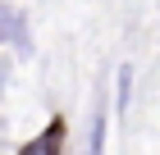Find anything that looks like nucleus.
<instances>
[{
	"instance_id": "1",
	"label": "nucleus",
	"mask_w": 160,
	"mask_h": 155,
	"mask_svg": "<svg viewBox=\"0 0 160 155\" xmlns=\"http://www.w3.org/2000/svg\"><path fill=\"white\" fill-rule=\"evenodd\" d=\"M60 142H64V123H50L37 142L23 146V155H60Z\"/></svg>"
},
{
	"instance_id": "2",
	"label": "nucleus",
	"mask_w": 160,
	"mask_h": 155,
	"mask_svg": "<svg viewBox=\"0 0 160 155\" xmlns=\"http://www.w3.org/2000/svg\"><path fill=\"white\" fill-rule=\"evenodd\" d=\"M101 151H105V109H96L92 132H87V155H101Z\"/></svg>"
},
{
	"instance_id": "3",
	"label": "nucleus",
	"mask_w": 160,
	"mask_h": 155,
	"mask_svg": "<svg viewBox=\"0 0 160 155\" xmlns=\"http://www.w3.org/2000/svg\"><path fill=\"white\" fill-rule=\"evenodd\" d=\"M128 91H133V69H119V109H128Z\"/></svg>"
}]
</instances>
